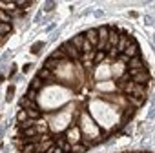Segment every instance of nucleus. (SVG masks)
Wrapping results in <instances>:
<instances>
[{
    "label": "nucleus",
    "mask_w": 155,
    "mask_h": 153,
    "mask_svg": "<svg viewBox=\"0 0 155 153\" xmlns=\"http://www.w3.org/2000/svg\"><path fill=\"white\" fill-rule=\"evenodd\" d=\"M117 42H119V31L117 29H110L108 31V46L111 47V46H117Z\"/></svg>",
    "instance_id": "nucleus-9"
},
{
    "label": "nucleus",
    "mask_w": 155,
    "mask_h": 153,
    "mask_svg": "<svg viewBox=\"0 0 155 153\" xmlns=\"http://www.w3.org/2000/svg\"><path fill=\"white\" fill-rule=\"evenodd\" d=\"M4 153H9V148H4Z\"/></svg>",
    "instance_id": "nucleus-48"
},
{
    "label": "nucleus",
    "mask_w": 155,
    "mask_h": 153,
    "mask_svg": "<svg viewBox=\"0 0 155 153\" xmlns=\"http://www.w3.org/2000/svg\"><path fill=\"white\" fill-rule=\"evenodd\" d=\"M60 31H62V28H60V29H55V31L51 33V40H57V38L60 37Z\"/></svg>",
    "instance_id": "nucleus-34"
},
{
    "label": "nucleus",
    "mask_w": 155,
    "mask_h": 153,
    "mask_svg": "<svg viewBox=\"0 0 155 153\" xmlns=\"http://www.w3.org/2000/svg\"><path fill=\"white\" fill-rule=\"evenodd\" d=\"M13 99H15V84H11V86L8 88V93H6V102H13Z\"/></svg>",
    "instance_id": "nucleus-19"
},
{
    "label": "nucleus",
    "mask_w": 155,
    "mask_h": 153,
    "mask_svg": "<svg viewBox=\"0 0 155 153\" xmlns=\"http://www.w3.org/2000/svg\"><path fill=\"white\" fill-rule=\"evenodd\" d=\"M51 18H53V17H51V15H48V17H44L40 22H42V24H46V22H51Z\"/></svg>",
    "instance_id": "nucleus-42"
},
{
    "label": "nucleus",
    "mask_w": 155,
    "mask_h": 153,
    "mask_svg": "<svg viewBox=\"0 0 155 153\" xmlns=\"http://www.w3.org/2000/svg\"><path fill=\"white\" fill-rule=\"evenodd\" d=\"M0 22H2V24H9V22H11V15L0 9Z\"/></svg>",
    "instance_id": "nucleus-23"
},
{
    "label": "nucleus",
    "mask_w": 155,
    "mask_h": 153,
    "mask_svg": "<svg viewBox=\"0 0 155 153\" xmlns=\"http://www.w3.org/2000/svg\"><path fill=\"white\" fill-rule=\"evenodd\" d=\"M37 76H38L40 80H46L44 84H55V82H57V76H55L49 69H44V67H42V69H38Z\"/></svg>",
    "instance_id": "nucleus-4"
},
{
    "label": "nucleus",
    "mask_w": 155,
    "mask_h": 153,
    "mask_svg": "<svg viewBox=\"0 0 155 153\" xmlns=\"http://www.w3.org/2000/svg\"><path fill=\"white\" fill-rule=\"evenodd\" d=\"M108 28H99L97 29V33H99V44H97V47L99 49H104L106 46H108Z\"/></svg>",
    "instance_id": "nucleus-6"
},
{
    "label": "nucleus",
    "mask_w": 155,
    "mask_h": 153,
    "mask_svg": "<svg viewBox=\"0 0 155 153\" xmlns=\"http://www.w3.org/2000/svg\"><path fill=\"white\" fill-rule=\"evenodd\" d=\"M93 15H95L97 18H102V17H104V11H102V9H97V11H93Z\"/></svg>",
    "instance_id": "nucleus-40"
},
{
    "label": "nucleus",
    "mask_w": 155,
    "mask_h": 153,
    "mask_svg": "<svg viewBox=\"0 0 155 153\" xmlns=\"http://www.w3.org/2000/svg\"><path fill=\"white\" fill-rule=\"evenodd\" d=\"M144 22H146L148 26H153V17H148V15H146V18H144Z\"/></svg>",
    "instance_id": "nucleus-41"
},
{
    "label": "nucleus",
    "mask_w": 155,
    "mask_h": 153,
    "mask_svg": "<svg viewBox=\"0 0 155 153\" xmlns=\"http://www.w3.org/2000/svg\"><path fill=\"white\" fill-rule=\"evenodd\" d=\"M57 66H58V60H53V58H48V60L44 62V66H42V67H44V69H49V71H53V69H55Z\"/></svg>",
    "instance_id": "nucleus-17"
},
{
    "label": "nucleus",
    "mask_w": 155,
    "mask_h": 153,
    "mask_svg": "<svg viewBox=\"0 0 155 153\" xmlns=\"http://www.w3.org/2000/svg\"><path fill=\"white\" fill-rule=\"evenodd\" d=\"M42 86H44V82H42V80L38 79V76H35V79L31 80V86H29V88H31V90H35V91H38V90H40Z\"/></svg>",
    "instance_id": "nucleus-18"
},
{
    "label": "nucleus",
    "mask_w": 155,
    "mask_h": 153,
    "mask_svg": "<svg viewBox=\"0 0 155 153\" xmlns=\"http://www.w3.org/2000/svg\"><path fill=\"white\" fill-rule=\"evenodd\" d=\"M84 40H86L84 33H79V35H75V37H73L69 42H71V44H73L77 49H79V51H81V49H82V44H84Z\"/></svg>",
    "instance_id": "nucleus-8"
},
{
    "label": "nucleus",
    "mask_w": 155,
    "mask_h": 153,
    "mask_svg": "<svg viewBox=\"0 0 155 153\" xmlns=\"http://www.w3.org/2000/svg\"><path fill=\"white\" fill-rule=\"evenodd\" d=\"M55 29H57V24H55V22H51V24L46 28V31H48V33H51V31H55Z\"/></svg>",
    "instance_id": "nucleus-38"
},
{
    "label": "nucleus",
    "mask_w": 155,
    "mask_h": 153,
    "mask_svg": "<svg viewBox=\"0 0 155 153\" xmlns=\"http://www.w3.org/2000/svg\"><path fill=\"white\" fill-rule=\"evenodd\" d=\"M11 24H0V37L4 38V35H8V33H11Z\"/></svg>",
    "instance_id": "nucleus-21"
},
{
    "label": "nucleus",
    "mask_w": 155,
    "mask_h": 153,
    "mask_svg": "<svg viewBox=\"0 0 155 153\" xmlns=\"http://www.w3.org/2000/svg\"><path fill=\"white\" fill-rule=\"evenodd\" d=\"M20 80H24V75H18V76H15V82H20Z\"/></svg>",
    "instance_id": "nucleus-47"
},
{
    "label": "nucleus",
    "mask_w": 155,
    "mask_h": 153,
    "mask_svg": "<svg viewBox=\"0 0 155 153\" xmlns=\"http://www.w3.org/2000/svg\"><path fill=\"white\" fill-rule=\"evenodd\" d=\"M55 8H57V2H51V0H49V2H46V4H44V8H42V13H51Z\"/></svg>",
    "instance_id": "nucleus-20"
},
{
    "label": "nucleus",
    "mask_w": 155,
    "mask_h": 153,
    "mask_svg": "<svg viewBox=\"0 0 155 153\" xmlns=\"http://www.w3.org/2000/svg\"><path fill=\"white\" fill-rule=\"evenodd\" d=\"M60 148H62V151H64V153H69V151H71V144H68V142H64Z\"/></svg>",
    "instance_id": "nucleus-35"
},
{
    "label": "nucleus",
    "mask_w": 155,
    "mask_h": 153,
    "mask_svg": "<svg viewBox=\"0 0 155 153\" xmlns=\"http://www.w3.org/2000/svg\"><path fill=\"white\" fill-rule=\"evenodd\" d=\"M91 49H93V46H91L88 40H84V44H82V49H81V51H86V53H93Z\"/></svg>",
    "instance_id": "nucleus-30"
},
{
    "label": "nucleus",
    "mask_w": 155,
    "mask_h": 153,
    "mask_svg": "<svg viewBox=\"0 0 155 153\" xmlns=\"http://www.w3.org/2000/svg\"><path fill=\"white\" fill-rule=\"evenodd\" d=\"M84 151H86V148L82 144H73L71 146V153H84Z\"/></svg>",
    "instance_id": "nucleus-26"
},
{
    "label": "nucleus",
    "mask_w": 155,
    "mask_h": 153,
    "mask_svg": "<svg viewBox=\"0 0 155 153\" xmlns=\"http://www.w3.org/2000/svg\"><path fill=\"white\" fill-rule=\"evenodd\" d=\"M128 67H130V71H128L130 75H133V73H137V71H142V69H144V60L140 58V55L130 58V60H128Z\"/></svg>",
    "instance_id": "nucleus-2"
},
{
    "label": "nucleus",
    "mask_w": 155,
    "mask_h": 153,
    "mask_svg": "<svg viewBox=\"0 0 155 153\" xmlns=\"http://www.w3.org/2000/svg\"><path fill=\"white\" fill-rule=\"evenodd\" d=\"M42 15H44V13H42V9H40V11H38V15H37V17L33 18V22H35V24H38V22L42 20Z\"/></svg>",
    "instance_id": "nucleus-37"
},
{
    "label": "nucleus",
    "mask_w": 155,
    "mask_h": 153,
    "mask_svg": "<svg viewBox=\"0 0 155 153\" xmlns=\"http://www.w3.org/2000/svg\"><path fill=\"white\" fill-rule=\"evenodd\" d=\"M46 47V42L44 40H38V42H35L33 46H31V49H29V53H33V55H40V51Z\"/></svg>",
    "instance_id": "nucleus-13"
},
{
    "label": "nucleus",
    "mask_w": 155,
    "mask_h": 153,
    "mask_svg": "<svg viewBox=\"0 0 155 153\" xmlns=\"http://www.w3.org/2000/svg\"><path fill=\"white\" fill-rule=\"evenodd\" d=\"M38 133H37V126L33 124L31 128H28V129H24V131H20V135L18 137H22V138H33V137H37Z\"/></svg>",
    "instance_id": "nucleus-10"
},
{
    "label": "nucleus",
    "mask_w": 155,
    "mask_h": 153,
    "mask_svg": "<svg viewBox=\"0 0 155 153\" xmlns=\"http://www.w3.org/2000/svg\"><path fill=\"white\" fill-rule=\"evenodd\" d=\"M6 80V75H4V71H0V84H2Z\"/></svg>",
    "instance_id": "nucleus-44"
},
{
    "label": "nucleus",
    "mask_w": 155,
    "mask_h": 153,
    "mask_svg": "<svg viewBox=\"0 0 155 153\" xmlns=\"http://www.w3.org/2000/svg\"><path fill=\"white\" fill-rule=\"evenodd\" d=\"M33 126V120L31 119H28V120H24V122H20V126H18V129L20 131H24V129H28V128H31Z\"/></svg>",
    "instance_id": "nucleus-28"
},
{
    "label": "nucleus",
    "mask_w": 155,
    "mask_h": 153,
    "mask_svg": "<svg viewBox=\"0 0 155 153\" xmlns=\"http://www.w3.org/2000/svg\"><path fill=\"white\" fill-rule=\"evenodd\" d=\"M26 99H29V100H37V91L31 90V88H28V91H26Z\"/></svg>",
    "instance_id": "nucleus-29"
},
{
    "label": "nucleus",
    "mask_w": 155,
    "mask_h": 153,
    "mask_svg": "<svg viewBox=\"0 0 155 153\" xmlns=\"http://www.w3.org/2000/svg\"><path fill=\"white\" fill-rule=\"evenodd\" d=\"M6 129H8V126L6 124H0V138L4 137V133H6Z\"/></svg>",
    "instance_id": "nucleus-39"
},
{
    "label": "nucleus",
    "mask_w": 155,
    "mask_h": 153,
    "mask_svg": "<svg viewBox=\"0 0 155 153\" xmlns=\"http://www.w3.org/2000/svg\"><path fill=\"white\" fill-rule=\"evenodd\" d=\"M130 76H131V82H135V84H139V86H142V84H146V82L150 80V73H148L146 69L137 71V73H133V75H130Z\"/></svg>",
    "instance_id": "nucleus-3"
},
{
    "label": "nucleus",
    "mask_w": 155,
    "mask_h": 153,
    "mask_svg": "<svg viewBox=\"0 0 155 153\" xmlns=\"http://www.w3.org/2000/svg\"><path fill=\"white\" fill-rule=\"evenodd\" d=\"M130 44V35H126V33H122V37H119V42H117V47H119V51L122 53L124 49H126V46Z\"/></svg>",
    "instance_id": "nucleus-11"
},
{
    "label": "nucleus",
    "mask_w": 155,
    "mask_h": 153,
    "mask_svg": "<svg viewBox=\"0 0 155 153\" xmlns=\"http://www.w3.org/2000/svg\"><path fill=\"white\" fill-rule=\"evenodd\" d=\"M133 115H135V108H128V109H124L122 119H120V128H122V126H124V124H126L131 117H133Z\"/></svg>",
    "instance_id": "nucleus-12"
},
{
    "label": "nucleus",
    "mask_w": 155,
    "mask_h": 153,
    "mask_svg": "<svg viewBox=\"0 0 155 153\" xmlns=\"http://www.w3.org/2000/svg\"><path fill=\"white\" fill-rule=\"evenodd\" d=\"M15 73H17V64H11L9 66V76H15Z\"/></svg>",
    "instance_id": "nucleus-36"
},
{
    "label": "nucleus",
    "mask_w": 155,
    "mask_h": 153,
    "mask_svg": "<svg viewBox=\"0 0 155 153\" xmlns=\"http://www.w3.org/2000/svg\"><path fill=\"white\" fill-rule=\"evenodd\" d=\"M153 115H155V108H151V109L148 111V119H153Z\"/></svg>",
    "instance_id": "nucleus-43"
},
{
    "label": "nucleus",
    "mask_w": 155,
    "mask_h": 153,
    "mask_svg": "<svg viewBox=\"0 0 155 153\" xmlns=\"http://www.w3.org/2000/svg\"><path fill=\"white\" fill-rule=\"evenodd\" d=\"M33 2H29V0H18V2H15L17 9H26V8H31Z\"/></svg>",
    "instance_id": "nucleus-22"
},
{
    "label": "nucleus",
    "mask_w": 155,
    "mask_h": 153,
    "mask_svg": "<svg viewBox=\"0 0 155 153\" xmlns=\"http://www.w3.org/2000/svg\"><path fill=\"white\" fill-rule=\"evenodd\" d=\"M133 153H142V151H133Z\"/></svg>",
    "instance_id": "nucleus-49"
},
{
    "label": "nucleus",
    "mask_w": 155,
    "mask_h": 153,
    "mask_svg": "<svg viewBox=\"0 0 155 153\" xmlns=\"http://www.w3.org/2000/svg\"><path fill=\"white\" fill-rule=\"evenodd\" d=\"M26 111H28V119H31V120L33 119H40V115H42L40 109H26Z\"/></svg>",
    "instance_id": "nucleus-24"
},
{
    "label": "nucleus",
    "mask_w": 155,
    "mask_h": 153,
    "mask_svg": "<svg viewBox=\"0 0 155 153\" xmlns=\"http://www.w3.org/2000/svg\"><path fill=\"white\" fill-rule=\"evenodd\" d=\"M60 49L66 53V57H69V58H73V60H79V58L82 57V53H81L79 49H77L71 42H64V44L60 46Z\"/></svg>",
    "instance_id": "nucleus-1"
},
{
    "label": "nucleus",
    "mask_w": 155,
    "mask_h": 153,
    "mask_svg": "<svg viewBox=\"0 0 155 153\" xmlns=\"http://www.w3.org/2000/svg\"><path fill=\"white\" fill-rule=\"evenodd\" d=\"M84 37H86V40H88L93 47L99 44V33H97V29H95V28H90V29L84 33Z\"/></svg>",
    "instance_id": "nucleus-7"
},
{
    "label": "nucleus",
    "mask_w": 155,
    "mask_h": 153,
    "mask_svg": "<svg viewBox=\"0 0 155 153\" xmlns=\"http://www.w3.org/2000/svg\"><path fill=\"white\" fill-rule=\"evenodd\" d=\"M49 58H53V60H58V62H60V60H66L68 57H66V53H64V51L58 47V49H55V51L49 55Z\"/></svg>",
    "instance_id": "nucleus-14"
},
{
    "label": "nucleus",
    "mask_w": 155,
    "mask_h": 153,
    "mask_svg": "<svg viewBox=\"0 0 155 153\" xmlns=\"http://www.w3.org/2000/svg\"><path fill=\"white\" fill-rule=\"evenodd\" d=\"M104 57H106V55H104V53H101V51H99L97 55H93V58H95V64H99V62H102V60H104Z\"/></svg>",
    "instance_id": "nucleus-31"
},
{
    "label": "nucleus",
    "mask_w": 155,
    "mask_h": 153,
    "mask_svg": "<svg viewBox=\"0 0 155 153\" xmlns=\"http://www.w3.org/2000/svg\"><path fill=\"white\" fill-rule=\"evenodd\" d=\"M33 67H35V66H33V64H29V62H28V64H24V66H22V71H24V73H29V71H31V69H33Z\"/></svg>",
    "instance_id": "nucleus-32"
},
{
    "label": "nucleus",
    "mask_w": 155,
    "mask_h": 153,
    "mask_svg": "<svg viewBox=\"0 0 155 153\" xmlns=\"http://www.w3.org/2000/svg\"><path fill=\"white\" fill-rule=\"evenodd\" d=\"M53 153H64V151H62V148L57 146V148H53Z\"/></svg>",
    "instance_id": "nucleus-46"
},
{
    "label": "nucleus",
    "mask_w": 155,
    "mask_h": 153,
    "mask_svg": "<svg viewBox=\"0 0 155 153\" xmlns=\"http://www.w3.org/2000/svg\"><path fill=\"white\" fill-rule=\"evenodd\" d=\"M11 58V51H6L2 57H0V66H2V69H6V62Z\"/></svg>",
    "instance_id": "nucleus-25"
},
{
    "label": "nucleus",
    "mask_w": 155,
    "mask_h": 153,
    "mask_svg": "<svg viewBox=\"0 0 155 153\" xmlns=\"http://www.w3.org/2000/svg\"><path fill=\"white\" fill-rule=\"evenodd\" d=\"M130 17H131V18H137V17H139V13H137V11H130Z\"/></svg>",
    "instance_id": "nucleus-45"
},
{
    "label": "nucleus",
    "mask_w": 155,
    "mask_h": 153,
    "mask_svg": "<svg viewBox=\"0 0 155 153\" xmlns=\"http://www.w3.org/2000/svg\"><path fill=\"white\" fill-rule=\"evenodd\" d=\"M128 100H130V104H131L133 108H140V106L144 104V100H146V99H137V97L130 95V97H128Z\"/></svg>",
    "instance_id": "nucleus-15"
},
{
    "label": "nucleus",
    "mask_w": 155,
    "mask_h": 153,
    "mask_svg": "<svg viewBox=\"0 0 155 153\" xmlns=\"http://www.w3.org/2000/svg\"><path fill=\"white\" fill-rule=\"evenodd\" d=\"M102 142H104V137H102V135H99V137L91 142V146H99V144H102Z\"/></svg>",
    "instance_id": "nucleus-33"
},
{
    "label": "nucleus",
    "mask_w": 155,
    "mask_h": 153,
    "mask_svg": "<svg viewBox=\"0 0 155 153\" xmlns=\"http://www.w3.org/2000/svg\"><path fill=\"white\" fill-rule=\"evenodd\" d=\"M17 120H18V122H24V120H28V111H26V109H20V111L17 113Z\"/></svg>",
    "instance_id": "nucleus-27"
},
{
    "label": "nucleus",
    "mask_w": 155,
    "mask_h": 153,
    "mask_svg": "<svg viewBox=\"0 0 155 153\" xmlns=\"http://www.w3.org/2000/svg\"><path fill=\"white\" fill-rule=\"evenodd\" d=\"M122 55H126L128 58L139 57V44H137V40H130V44L126 46V49L122 51Z\"/></svg>",
    "instance_id": "nucleus-5"
},
{
    "label": "nucleus",
    "mask_w": 155,
    "mask_h": 153,
    "mask_svg": "<svg viewBox=\"0 0 155 153\" xmlns=\"http://www.w3.org/2000/svg\"><path fill=\"white\" fill-rule=\"evenodd\" d=\"M66 135H69V138H73V137H75V142H79V140H77V138H81V131H79V129H77V126H73V128H69Z\"/></svg>",
    "instance_id": "nucleus-16"
}]
</instances>
